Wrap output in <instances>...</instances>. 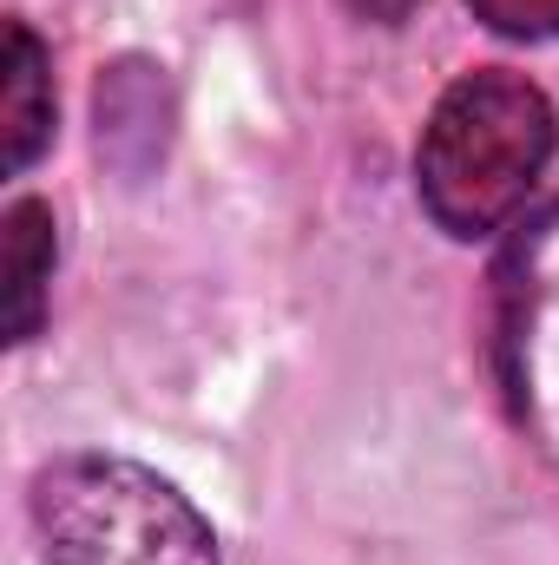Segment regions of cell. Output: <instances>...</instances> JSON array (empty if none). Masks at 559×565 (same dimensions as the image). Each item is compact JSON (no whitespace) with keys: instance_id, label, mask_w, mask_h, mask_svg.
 Here are the masks:
<instances>
[{"instance_id":"1","label":"cell","mask_w":559,"mask_h":565,"mask_svg":"<svg viewBox=\"0 0 559 565\" xmlns=\"http://www.w3.org/2000/svg\"><path fill=\"white\" fill-rule=\"evenodd\" d=\"M553 151L559 113L527 73H507V66L461 73L434 99L415 145L421 211L461 244L494 237L540 191Z\"/></svg>"},{"instance_id":"2","label":"cell","mask_w":559,"mask_h":565,"mask_svg":"<svg viewBox=\"0 0 559 565\" xmlns=\"http://www.w3.org/2000/svg\"><path fill=\"white\" fill-rule=\"evenodd\" d=\"M46 565H218L211 520L145 460L60 454L27 487Z\"/></svg>"},{"instance_id":"3","label":"cell","mask_w":559,"mask_h":565,"mask_svg":"<svg viewBox=\"0 0 559 565\" xmlns=\"http://www.w3.org/2000/svg\"><path fill=\"white\" fill-rule=\"evenodd\" d=\"M0 264H7L0 335L20 349L46 322V282H53V264H60V224H53L46 198H13L7 204V217H0Z\"/></svg>"},{"instance_id":"4","label":"cell","mask_w":559,"mask_h":565,"mask_svg":"<svg viewBox=\"0 0 559 565\" xmlns=\"http://www.w3.org/2000/svg\"><path fill=\"white\" fill-rule=\"evenodd\" d=\"M46 145H53V53L27 20H13L0 60V171L20 178Z\"/></svg>"},{"instance_id":"5","label":"cell","mask_w":559,"mask_h":565,"mask_svg":"<svg viewBox=\"0 0 559 565\" xmlns=\"http://www.w3.org/2000/svg\"><path fill=\"white\" fill-rule=\"evenodd\" d=\"M165 66L151 60H119L99 79V151L119 171H139V158L151 164L165 151Z\"/></svg>"},{"instance_id":"6","label":"cell","mask_w":559,"mask_h":565,"mask_svg":"<svg viewBox=\"0 0 559 565\" xmlns=\"http://www.w3.org/2000/svg\"><path fill=\"white\" fill-rule=\"evenodd\" d=\"M467 13L500 40H559V0H467Z\"/></svg>"},{"instance_id":"7","label":"cell","mask_w":559,"mask_h":565,"mask_svg":"<svg viewBox=\"0 0 559 565\" xmlns=\"http://www.w3.org/2000/svg\"><path fill=\"white\" fill-rule=\"evenodd\" d=\"M342 7H349L356 20H376V26H402L421 0H342Z\"/></svg>"}]
</instances>
